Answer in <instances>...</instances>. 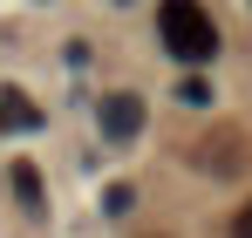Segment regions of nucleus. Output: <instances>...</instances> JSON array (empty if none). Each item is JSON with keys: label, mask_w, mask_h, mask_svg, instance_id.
<instances>
[{"label": "nucleus", "mask_w": 252, "mask_h": 238, "mask_svg": "<svg viewBox=\"0 0 252 238\" xmlns=\"http://www.w3.org/2000/svg\"><path fill=\"white\" fill-rule=\"evenodd\" d=\"M95 122H102L109 143H129V136L143 129V102H136V95H109V102L95 109Z\"/></svg>", "instance_id": "f03ea898"}, {"label": "nucleus", "mask_w": 252, "mask_h": 238, "mask_svg": "<svg viewBox=\"0 0 252 238\" xmlns=\"http://www.w3.org/2000/svg\"><path fill=\"white\" fill-rule=\"evenodd\" d=\"M157 34H164V48L184 68H205L211 55H218V28H211V14L198 0H164L157 7Z\"/></svg>", "instance_id": "f257e3e1"}, {"label": "nucleus", "mask_w": 252, "mask_h": 238, "mask_svg": "<svg viewBox=\"0 0 252 238\" xmlns=\"http://www.w3.org/2000/svg\"><path fill=\"white\" fill-rule=\"evenodd\" d=\"M7 184H14V198H21V211H28V218H41V211H48V191H41V170H34V163H28V157H14V163H7Z\"/></svg>", "instance_id": "7ed1b4c3"}, {"label": "nucleus", "mask_w": 252, "mask_h": 238, "mask_svg": "<svg viewBox=\"0 0 252 238\" xmlns=\"http://www.w3.org/2000/svg\"><path fill=\"white\" fill-rule=\"evenodd\" d=\"M232 238H252V198L239 204V218H232Z\"/></svg>", "instance_id": "39448f33"}, {"label": "nucleus", "mask_w": 252, "mask_h": 238, "mask_svg": "<svg viewBox=\"0 0 252 238\" xmlns=\"http://www.w3.org/2000/svg\"><path fill=\"white\" fill-rule=\"evenodd\" d=\"M0 129H21V136H28V129H41V109H34V95H28V89H14V82L0 89Z\"/></svg>", "instance_id": "20e7f679"}]
</instances>
